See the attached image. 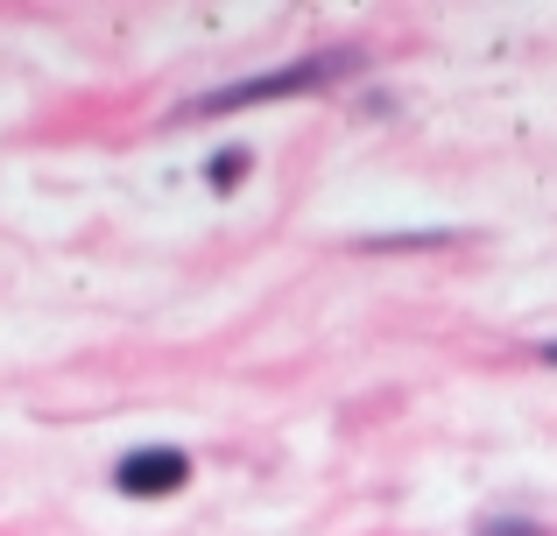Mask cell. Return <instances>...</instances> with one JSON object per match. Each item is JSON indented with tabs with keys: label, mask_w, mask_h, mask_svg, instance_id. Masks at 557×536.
Masks as SVG:
<instances>
[{
	"label": "cell",
	"mask_w": 557,
	"mask_h": 536,
	"mask_svg": "<svg viewBox=\"0 0 557 536\" xmlns=\"http://www.w3.org/2000/svg\"><path fill=\"white\" fill-rule=\"evenodd\" d=\"M354 71V57L346 50H325V57H304V64L289 71H269V78H247V85H226V92L198 99L190 113H226V107H261V99H283V92H311V85H332Z\"/></svg>",
	"instance_id": "6da1fadb"
},
{
	"label": "cell",
	"mask_w": 557,
	"mask_h": 536,
	"mask_svg": "<svg viewBox=\"0 0 557 536\" xmlns=\"http://www.w3.org/2000/svg\"><path fill=\"white\" fill-rule=\"evenodd\" d=\"M184 481H190V459H184V452H170V445H149V452H127L121 466H113V487H121V495H141V501H156V495H177Z\"/></svg>",
	"instance_id": "7a4b0ae2"
},
{
	"label": "cell",
	"mask_w": 557,
	"mask_h": 536,
	"mask_svg": "<svg viewBox=\"0 0 557 536\" xmlns=\"http://www.w3.org/2000/svg\"><path fill=\"white\" fill-rule=\"evenodd\" d=\"M247 177V155H219L212 163V184H240Z\"/></svg>",
	"instance_id": "3957f363"
},
{
	"label": "cell",
	"mask_w": 557,
	"mask_h": 536,
	"mask_svg": "<svg viewBox=\"0 0 557 536\" xmlns=\"http://www.w3.org/2000/svg\"><path fill=\"white\" fill-rule=\"evenodd\" d=\"M544 360H550V367H557V339H550V346H544Z\"/></svg>",
	"instance_id": "277c9868"
}]
</instances>
